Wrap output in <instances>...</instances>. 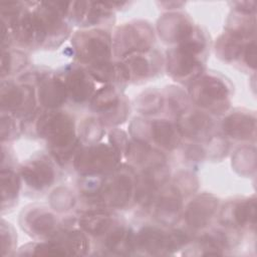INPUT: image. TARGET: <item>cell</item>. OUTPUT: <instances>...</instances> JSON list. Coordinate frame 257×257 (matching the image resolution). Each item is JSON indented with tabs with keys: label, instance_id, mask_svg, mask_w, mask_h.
Wrapping results in <instances>:
<instances>
[{
	"label": "cell",
	"instance_id": "1",
	"mask_svg": "<svg viewBox=\"0 0 257 257\" xmlns=\"http://www.w3.org/2000/svg\"><path fill=\"white\" fill-rule=\"evenodd\" d=\"M22 125L23 132L32 126L35 136L45 143L47 152L60 168L71 164L81 147L74 116L62 108L43 109L38 106L31 116L22 120Z\"/></svg>",
	"mask_w": 257,
	"mask_h": 257
},
{
	"label": "cell",
	"instance_id": "2",
	"mask_svg": "<svg viewBox=\"0 0 257 257\" xmlns=\"http://www.w3.org/2000/svg\"><path fill=\"white\" fill-rule=\"evenodd\" d=\"M210 45V35L207 30L196 24L186 40L167 49L165 54L167 74L180 84L190 85L206 71Z\"/></svg>",
	"mask_w": 257,
	"mask_h": 257
},
{
	"label": "cell",
	"instance_id": "3",
	"mask_svg": "<svg viewBox=\"0 0 257 257\" xmlns=\"http://www.w3.org/2000/svg\"><path fill=\"white\" fill-rule=\"evenodd\" d=\"M137 171L127 163H120L102 178L98 194L81 205V211L105 209L127 210L135 205Z\"/></svg>",
	"mask_w": 257,
	"mask_h": 257
},
{
	"label": "cell",
	"instance_id": "4",
	"mask_svg": "<svg viewBox=\"0 0 257 257\" xmlns=\"http://www.w3.org/2000/svg\"><path fill=\"white\" fill-rule=\"evenodd\" d=\"M187 87L191 103L197 108L215 116L230 110L234 85L219 71L206 70Z\"/></svg>",
	"mask_w": 257,
	"mask_h": 257
},
{
	"label": "cell",
	"instance_id": "5",
	"mask_svg": "<svg viewBox=\"0 0 257 257\" xmlns=\"http://www.w3.org/2000/svg\"><path fill=\"white\" fill-rule=\"evenodd\" d=\"M70 54L74 62L84 67L94 66L113 59L112 35L102 28L79 29L70 37Z\"/></svg>",
	"mask_w": 257,
	"mask_h": 257
},
{
	"label": "cell",
	"instance_id": "6",
	"mask_svg": "<svg viewBox=\"0 0 257 257\" xmlns=\"http://www.w3.org/2000/svg\"><path fill=\"white\" fill-rule=\"evenodd\" d=\"M59 166L48 152H37L18 167L22 190L30 196H41L51 189L59 178Z\"/></svg>",
	"mask_w": 257,
	"mask_h": 257
},
{
	"label": "cell",
	"instance_id": "7",
	"mask_svg": "<svg viewBox=\"0 0 257 257\" xmlns=\"http://www.w3.org/2000/svg\"><path fill=\"white\" fill-rule=\"evenodd\" d=\"M112 35L113 59L155 48L156 30L147 20L135 19L115 27Z\"/></svg>",
	"mask_w": 257,
	"mask_h": 257
},
{
	"label": "cell",
	"instance_id": "8",
	"mask_svg": "<svg viewBox=\"0 0 257 257\" xmlns=\"http://www.w3.org/2000/svg\"><path fill=\"white\" fill-rule=\"evenodd\" d=\"M88 107L105 128L117 127L126 121L131 113L130 99L123 93V89L112 84H104L97 88Z\"/></svg>",
	"mask_w": 257,
	"mask_h": 257
},
{
	"label": "cell",
	"instance_id": "9",
	"mask_svg": "<svg viewBox=\"0 0 257 257\" xmlns=\"http://www.w3.org/2000/svg\"><path fill=\"white\" fill-rule=\"evenodd\" d=\"M121 163V158L108 143L81 146L71 166L79 177H104Z\"/></svg>",
	"mask_w": 257,
	"mask_h": 257
},
{
	"label": "cell",
	"instance_id": "10",
	"mask_svg": "<svg viewBox=\"0 0 257 257\" xmlns=\"http://www.w3.org/2000/svg\"><path fill=\"white\" fill-rule=\"evenodd\" d=\"M1 112L24 120L38 108L35 86L16 78L1 79Z\"/></svg>",
	"mask_w": 257,
	"mask_h": 257
},
{
	"label": "cell",
	"instance_id": "11",
	"mask_svg": "<svg viewBox=\"0 0 257 257\" xmlns=\"http://www.w3.org/2000/svg\"><path fill=\"white\" fill-rule=\"evenodd\" d=\"M217 57L244 71L255 72L256 42L255 38L246 39L224 31L215 42Z\"/></svg>",
	"mask_w": 257,
	"mask_h": 257
},
{
	"label": "cell",
	"instance_id": "12",
	"mask_svg": "<svg viewBox=\"0 0 257 257\" xmlns=\"http://www.w3.org/2000/svg\"><path fill=\"white\" fill-rule=\"evenodd\" d=\"M60 221L56 212L42 204L28 205L19 215L21 229L35 241L49 239L59 229Z\"/></svg>",
	"mask_w": 257,
	"mask_h": 257
},
{
	"label": "cell",
	"instance_id": "13",
	"mask_svg": "<svg viewBox=\"0 0 257 257\" xmlns=\"http://www.w3.org/2000/svg\"><path fill=\"white\" fill-rule=\"evenodd\" d=\"M55 71L64 82L68 102L78 106L88 105L97 89L95 85L96 82L88 70L83 65L72 61L59 67Z\"/></svg>",
	"mask_w": 257,
	"mask_h": 257
},
{
	"label": "cell",
	"instance_id": "14",
	"mask_svg": "<svg viewBox=\"0 0 257 257\" xmlns=\"http://www.w3.org/2000/svg\"><path fill=\"white\" fill-rule=\"evenodd\" d=\"M68 20L80 29L102 28L109 30L115 22V13L107 2L70 1Z\"/></svg>",
	"mask_w": 257,
	"mask_h": 257
},
{
	"label": "cell",
	"instance_id": "15",
	"mask_svg": "<svg viewBox=\"0 0 257 257\" xmlns=\"http://www.w3.org/2000/svg\"><path fill=\"white\" fill-rule=\"evenodd\" d=\"M185 197L169 182L155 196L147 214L159 225L164 227H174L182 219L185 207Z\"/></svg>",
	"mask_w": 257,
	"mask_h": 257
},
{
	"label": "cell",
	"instance_id": "16",
	"mask_svg": "<svg viewBox=\"0 0 257 257\" xmlns=\"http://www.w3.org/2000/svg\"><path fill=\"white\" fill-rule=\"evenodd\" d=\"M220 199L212 193L202 192L195 194L185 204L183 211V225L195 235L207 229L217 218L220 210Z\"/></svg>",
	"mask_w": 257,
	"mask_h": 257
},
{
	"label": "cell",
	"instance_id": "17",
	"mask_svg": "<svg viewBox=\"0 0 257 257\" xmlns=\"http://www.w3.org/2000/svg\"><path fill=\"white\" fill-rule=\"evenodd\" d=\"M219 224L244 232H254L256 226V198L235 197L220 206L218 213Z\"/></svg>",
	"mask_w": 257,
	"mask_h": 257
},
{
	"label": "cell",
	"instance_id": "18",
	"mask_svg": "<svg viewBox=\"0 0 257 257\" xmlns=\"http://www.w3.org/2000/svg\"><path fill=\"white\" fill-rule=\"evenodd\" d=\"M175 120L183 139L189 142L206 143L219 133L220 123L216 116L197 107L188 109Z\"/></svg>",
	"mask_w": 257,
	"mask_h": 257
},
{
	"label": "cell",
	"instance_id": "19",
	"mask_svg": "<svg viewBox=\"0 0 257 257\" xmlns=\"http://www.w3.org/2000/svg\"><path fill=\"white\" fill-rule=\"evenodd\" d=\"M128 73L130 83L141 84L159 76L165 68V56L156 47L147 52H136L120 59Z\"/></svg>",
	"mask_w": 257,
	"mask_h": 257
},
{
	"label": "cell",
	"instance_id": "20",
	"mask_svg": "<svg viewBox=\"0 0 257 257\" xmlns=\"http://www.w3.org/2000/svg\"><path fill=\"white\" fill-rule=\"evenodd\" d=\"M219 127L228 140L255 144L256 113L246 108H233L224 114Z\"/></svg>",
	"mask_w": 257,
	"mask_h": 257
},
{
	"label": "cell",
	"instance_id": "21",
	"mask_svg": "<svg viewBox=\"0 0 257 257\" xmlns=\"http://www.w3.org/2000/svg\"><path fill=\"white\" fill-rule=\"evenodd\" d=\"M77 226L83 230L90 240L98 244L121 222L124 221L115 211L96 209L77 212Z\"/></svg>",
	"mask_w": 257,
	"mask_h": 257
},
{
	"label": "cell",
	"instance_id": "22",
	"mask_svg": "<svg viewBox=\"0 0 257 257\" xmlns=\"http://www.w3.org/2000/svg\"><path fill=\"white\" fill-rule=\"evenodd\" d=\"M195 25L196 23L187 13L167 11L158 19L155 30L162 42L175 46L192 34Z\"/></svg>",
	"mask_w": 257,
	"mask_h": 257
},
{
	"label": "cell",
	"instance_id": "23",
	"mask_svg": "<svg viewBox=\"0 0 257 257\" xmlns=\"http://www.w3.org/2000/svg\"><path fill=\"white\" fill-rule=\"evenodd\" d=\"M38 106L43 109H60L68 102L63 80L50 68L34 84Z\"/></svg>",
	"mask_w": 257,
	"mask_h": 257
},
{
	"label": "cell",
	"instance_id": "24",
	"mask_svg": "<svg viewBox=\"0 0 257 257\" xmlns=\"http://www.w3.org/2000/svg\"><path fill=\"white\" fill-rule=\"evenodd\" d=\"M183 140L175 119L150 118L149 144L156 149L171 153L181 147Z\"/></svg>",
	"mask_w": 257,
	"mask_h": 257
},
{
	"label": "cell",
	"instance_id": "25",
	"mask_svg": "<svg viewBox=\"0 0 257 257\" xmlns=\"http://www.w3.org/2000/svg\"><path fill=\"white\" fill-rule=\"evenodd\" d=\"M47 240L57 244L65 254L85 256L88 255L91 250L90 238L78 226H60Z\"/></svg>",
	"mask_w": 257,
	"mask_h": 257
},
{
	"label": "cell",
	"instance_id": "26",
	"mask_svg": "<svg viewBox=\"0 0 257 257\" xmlns=\"http://www.w3.org/2000/svg\"><path fill=\"white\" fill-rule=\"evenodd\" d=\"M22 190V181L18 167L1 168V211H11L18 203Z\"/></svg>",
	"mask_w": 257,
	"mask_h": 257
},
{
	"label": "cell",
	"instance_id": "27",
	"mask_svg": "<svg viewBox=\"0 0 257 257\" xmlns=\"http://www.w3.org/2000/svg\"><path fill=\"white\" fill-rule=\"evenodd\" d=\"M164 97V111L172 119H177L190 109V97L188 91L178 85H167L162 89Z\"/></svg>",
	"mask_w": 257,
	"mask_h": 257
},
{
	"label": "cell",
	"instance_id": "28",
	"mask_svg": "<svg viewBox=\"0 0 257 257\" xmlns=\"http://www.w3.org/2000/svg\"><path fill=\"white\" fill-rule=\"evenodd\" d=\"M30 59L26 51L16 47L2 50L1 79L14 78L28 68Z\"/></svg>",
	"mask_w": 257,
	"mask_h": 257
},
{
	"label": "cell",
	"instance_id": "29",
	"mask_svg": "<svg viewBox=\"0 0 257 257\" xmlns=\"http://www.w3.org/2000/svg\"><path fill=\"white\" fill-rule=\"evenodd\" d=\"M256 14H245L231 10L226 20L225 31L242 38L253 39L256 33Z\"/></svg>",
	"mask_w": 257,
	"mask_h": 257
},
{
	"label": "cell",
	"instance_id": "30",
	"mask_svg": "<svg viewBox=\"0 0 257 257\" xmlns=\"http://www.w3.org/2000/svg\"><path fill=\"white\" fill-rule=\"evenodd\" d=\"M135 108L141 116H155L164 111V97L162 89L150 87L142 91L135 98Z\"/></svg>",
	"mask_w": 257,
	"mask_h": 257
},
{
	"label": "cell",
	"instance_id": "31",
	"mask_svg": "<svg viewBox=\"0 0 257 257\" xmlns=\"http://www.w3.org/2000/svg\"><path fill=\"white\" fill-rule=\"evenodd\" d=\"M78 203V195L68 186L55 187L48 196V206L57 214H66Z\"/></svg>",
	"mask_w": 257,
	"mask_h": 257
},
{
	"label": "cell",
	"instance_id": "32",
	"mask_svg": "<svg viewBox=\"0 0 257 257\" xmlns=\"http://www.w3.org/2000/svg\"><path fill=\"white\" fill-rule=\"evenodd\" d=\"M105 133L106 128L95 115L84 117L80 120L77 126V137L81 146L100 143Z\"/></svg>",
	"mask_w": 257,
	"mask_h": 257
},
{
	"label": "cell",
	"instance_id": "33",
	"mask_svg": "<svg viewBox=\"0 0 257 257\" xmlns=\"http://www.w3.org/2000/svg\"><path fill=\"white\" fill-rule=\"evenodd\" d=\"M254 144H245L237 149L232 156V168L241 176L248 177L255 174L256 154Z\"/></svg>",
	"mask_w": 257,
	"mask_h": 257
},
{
	"label": "cell",
	"instance_id": "34",
	"mask_svg": "<svg viewBox=\"0 0 257 257\" xmlns=\"http://www.w3.org/2000/svg\"><path fill=\"white\" fill-rule=\"evenodd\" d=\"M14 255H65L64 251L55 243L49 240L33 241L17 249Z\"/></svg>",
	"mask_w": 257,
	"mask_h": 257
},
{
	"label": "cell",
	"instance_id": "35",
	"mask_svg": "<svg viewBox=\"0 0 257 257\" xmlns=\"http://www.w3.org/2000/svg\"><path fill=\"white\" fill-rule=\"evenodd\" d=\"M170 182L182 193L186 198L195 195L199 188V180L193 171L181 170L178 171L170 180Z\"/></svg>",
	"mask_w": 257,
	"mask_h": 257
},
{
	"label": "cell",
	"instance_id": "36",
	"mask_svg": "<svg viewBox=\"0 0 257 257\" xmlns=\"http://www.w3.org/2000/svg\"><path fill=\"white\" fill-rule=\"evenodd\" d=\"M23 132L22 120L16 116L1 112V143H11L17 140Z\"/></svg>",
	"mask_w": 257,
	"mask_h": 257
},
{
	"label": "cell",
	"instance_id": "37",
	"mask_svg": "<svg viewBox=\"0 0 257 257\" xmlns=\"http://www.w3.org/2000/svg\"><path fill=\"white\" fill-rule=\"evenodd\" d=\"M206 157L212 161H220L225 158L230 150V143L222 133H217L209 141L204 143Z\"/></svg>",
	"mask_w": 257,
	"mask_h": 257
},
{
	"label": "cell",
	"instance_id": "38",
	"mask_svg": "<svg viewBox=\"0 0 257 257\" xmlns=\"http://www.w3.org/2000/svg\"><path fill=\"white\" fill-rule=\"evenodd\" d=\"M1 247L2 255H14L17 251V234L10 222L1 219Z\"/></svg>",
	"mask_w": 257,
	"mask_h": 257
},
{
	"label": "cell",
	"instance_id": "39",
	"mask_svg": "<svg viewBox=\"0 0 257 257\" xmlns=\"http://www.w3.org/2000/svg\"><path fill=\"white\" fill-rule=\"evenodd\" d=\"M107 139L108 144L116 151L121 160L124 159L131 144V140L128 139L127 134L118 127H113L109 130L107 134Z\"/></svg>",
	"mask_w": 257,
	"mask_h": 257
},
{
	"label": "cell",
	"instance_id": "40",
	"mask_svg": "<svg viewBox=\"0 0 257 257\" xmlns=\"http://www.w3.org/2000/svg\"><path fill=\"white\" fill-rule=\"evenodd\" d=\"M184 160L191 165H196L207 160L204 143L189 142L182 146Z\"/></svg>",
	"mask_w": 257,
	"mask_h": 257
}]
</instances>
